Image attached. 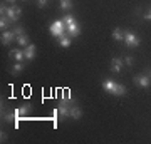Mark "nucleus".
<instances>
[{"label":"nucleus","instance_id":"obj_1","mask_svg":"<svg viewBox=\"0 0 151 144\" xmlns=\"http://www.w3.org/2000/svg\"><path fill=\"white\" fill-rule=\"evenodd\" d=\"M103 89L109 94H114V96H124L126 94V87L123 84H118L114 82L113 79H104L103 80Z\"/></svg>","mask_w":151,"mask_h":144},{"label":"nucleus","instance_id":"obj_2","mask_svg":"<svg viewBox=\"0 0 151 144\" xmlns=\"http://www.w3.org/2000/svg\"><path fill=\"white\" fill-rule=\"evenodd\" d=\"M49 30H50V34H52L55 39H60V37H64L65 34H67V27H65L64 20L59 19V20H54L52 24H50Z\"/></svg>","mask_w":151,"mask_h":144},{"label":"nucleus","instance_id":"obj_3","mask_svg":"<svg viewBox=\"0 0 151 144\" xmlns=\"http://www.w3.org/2000/svg\"><path fill=\"white\" fill-rule=\"evenodd\" d=\"M5 15L9 17V19H10L12 22H17L19 19H20V15H22V9H20V7H15V5L7 7Z\"/></svg>","mask_w":151,"mask_h":144},{"label":"nucleus","instance_id":"obj_4","mask_svg":"<svg viewBox=\"0 0 151 144\" xmlns=\"http://www.w3.org/2000/svg\"><path fill=\"white\" fill-rule=\"evenodd\" d=\"M124 44L128 45V47H138L141 44L139 37L134 35L133 32H124Z\"/></svg>","mask_w":151,"mask_h":144},{"label":"nucleus","instance_id":"obj_5","mask_svg":"<svg viewBox=\"0 0 151 144\" xmlns=\"http://www.w3.org/2000/svg\"><path fill=\"white\" fill-rule=\"evenodd\" d=\"M134 84L146 89V87H150V85H151V77H150V75H146V74L136 75V77H134Z\"/></svg>","mask_w":151,"mask_h":144},{"label":"nucleus","instance_id":"obj_6","mask_svg":"<svg viewBox=\"0 0 151 144\" xmlns=\"http://www.w3.org/2000/svg\"><path fill=\"white\" fill-rule=\"evenodd\" d=\"M67 34H69V37L70 39H74V37H77L79 34H81V27H79V24L77 22H70V24H67Z\"/></svg>","mask_w":151,"mask_h":144},{"label":"nucleus","instance_id":"obj_7","mask_svg":"<svg viewBox=\"0 0 151 144\" xmlns=\"http://www.w3.org/2000/svg\"><path fill=\"white\" fill-rule=\"evenodd\" d=\"M15 32H10V30H4V32H2V39H0V40H2V45H10L12 42H14V40H15Z\"/></svg>","mask_w":151,"mask_h":144},{"label":"nucleus","instance_id":"obj_8","mask_svg":"<svg viewBox=\"0 0 151 144\" xmlns=\"http://www.w3.org/2000/svg\"><path fill=\"white\" fill-rule=\"evenodd\" d=\"M121 69H123V59L114 57V59L111 60V72L118 74V72H121Z\"/></svg>","mask_w":151,"mask_h":144},{"label":"nucleus","instance_id":"obj_9","mask_svg":"<svg viewBox=\"0 0 151 144\" xmlns=\"http://www.w3.org/2000/svg\"><path fill=\"white\" fill-rule=\"evenodd\" d=\"M82 112H81V107L77 106V104H72L70 106V111H69V117L70 119H81Z\"/></svg>","mask_w":151,"mask_h":144},{"label":"nucleus","instance_id":"obj_10","mask_svg":"<svg viewBox=\"0 0 151 144\" xmlns=\"http://www.w3.org/2000/svg\"><path fill=\"white\" fill-rule=\"evenodd\" d=\"M24 54H25V59H27V60H32L34 57H35V45H34V44H29V45H25V50H24Z\"/></svg>","mask_w":151,"mask_h":144},{"label":"nucleus","instance_id":"obj_11","mask_svg":"<svg viewBox=\"0 0 151 144\" xmlns=\"http://www.w3.org/2000/svg\"><path fill=\"white\" fill-rule=\"evenodd\" d=\"M29 109H30V107L27 106V104H24V106H20V107H17L15 111V119H20V117H24V116H27L29 114Z\"/></svg>","mask_w":151,"mask_h":144},{"label":"nucleus","instance_id":"obj_12","mask_svg":"<svg viewBox=\"0 0 151 144\" xmlns=\"http://www.w3.org/2000/svg\"><path fill=\"white\" fill-rule=\"evenodd\" d=\"M10 57H12L14 60H17V62H20L22 59H25V54H24V50L14 49V50H10Z\"/></svg>","mask_w":151,"mask_h":144},{"label":"nucleus","instance_id":"obj_13","mask_svg":"<svg viewBox=\"0 0 151 144\" xmlns=\"http://www.w3.org/2000/svg\"><path fill=\"white\" fill-rule=\"evenodd\" d=\"M113 39L118 40V42H124V34H123V30H121L119 27H116V29L113 30Z\"/></svg>","mask_w":151,"mask_h":144},{"label":"nucleus","instance_id":"obj_14","mask_svg":"<svg viewBox=\"0 0 151 144\" xmlns=\"http://www.w3.org/2000/svg\"><path fill=\"white\" fill-rule=\"evenodd\" d=\"M10 24H12V20H10L7 15H2V17H0V29H2V32H4V30H7Z\"/></svg>","mask_w":151,"mask_h":144},{"label":"nucleus","instance_id":"obj_15","mask_svg":"<svg viewBox=\"0 0 151 144\" xmlns=\"http://www.w3.org/2000/svg\"><path fill=\"white\" fill-rule=\"evenodd\" d=\"M72 0H60V10L62 12H69L72 9Z\"/></svg>","mask_w":151,"mask_h":144},{"label":"nucleus","instance_id":"obj_16","mask_svg":"<svg viewBox=\"0 0 151 144\" xmlns=\"http://www.w3.org/2000/svg\"><path fill=\"white\" fill-rule=\"evenodd\" d=\"M2 119H4V123H12V121H15V112L9 111L5 114H2Z\"/></svg>","mask_w":151,"mask_h":144},{"label":"nucleus","instance_id":"obj_17","mask_svg":"<svg viewBox=\"0 0 151 144\" xmlns=\"http://www.w3.org/2000/svg\"><path fill=\"white\" fill-rule=\"evenodd\" d=\"M15 40H17V44H19V45H29V37L25 35V34H22V35H17Z\"/></svg>","mask_w":151,"mask_h":144},{"label":"nucleus","instance_id":"obj_18","mask_svg":"<svg viewBox=\"0 0 151 144\" xmlns=\"http://www.w3.org/2000/svg\"><path fill=\"white\" fill-rule=\"evenodd\" d=\"M70 42H72V40H70V37H67V35H64V37L59 39V45L60 47H69Z\"/></svg>","mask_w":151,"mask_h":144},{"label":"nucleus","instance_id":"obj_19","mask_svg":"<svg viewBox=\"0 0 151 144\" xmlns=\"http://www.w3.org/2000/svg\"><path fill=\"white\" fill-rule=\"evenodd\" d=\"M24 67H25V65L22 64V62H17V64L12 67V74H20L22 70H24Z\"/></svg>","mask_w":151,"mask_h":144},{"label":"nucleus","instance_id":"obj_20","mask_svg":"<svg viewBox=\"0 0 151 144\" xmlns=\"http://www.w3.org/2000/svg\"><path fill=\"white\" fill-rule=\"evenodd\" d=\"M62 20H64V24L67 25V24H70V22H74V17L70 15V14H65V15L62 17Z\"/></svg>","mask_w":151,"mask_h":144},{"label":"nucleus","instance_id":"obj_21","mask_svg":"<svg viewBox=\"0 0 151 144\" xmlns=\"http://www.w3.org/2000/svg\"><path fill=\"white\" fill-rule=\"evenodd\" d=\"M14 32H15V35H22V34H24V27H22V25H17L15 29H14Z\"/></svg>","mask_w":151,"mask_h":144},{"label":"nucleus","instance_id":"obj_22","mask_svg":"<svg viewBox=\"0 0 151 144\" xmlns=\"http://www.w3.org/2000/svg\"><path fill=\"white\" fill-rule=\"evenodd\" d=\"M124 62H126V65H133L134 64V59L131 55H128V57H124Z\"/></svg>","mask_w":151,"mask_h":144},{"label":"nucleus","instance_id":"obj_23","mask_svg":"<svg viewBox=\"0 0 151 144\" xmlns=\"http://www.w3.org/2000/svg\"><path fill=\"white\" fill-rule=\"evenodd\" d=\"M47 2H49V0H37V5L39 7H45V5H47Z\"/></svg>","mask_w":151,"mask_h":144},{"label":"nucleus","instance_id":"obj_24","mask_svg":"<svg viewBox=\"0 0 151 144\" xmlns=\"http://www.w3.org/2000/svg\"><path fill=\"white\" fill-rule=\"evenodd\" d=\"M145 19H146V20H151V9L145 14Z\"/></svg>","mask_w":151,"mask_h":144},{"label":"nucleus","instance_id":"obj_25","mask_svg":"<svg viewBox=\"0 0 151 144\" xmlns=\"http://www.w3.org/2000/svg\"><path fill=\"white\" fill-rule=\"evenodd\" d=\"M0 141H2V143H4V141H7V134H5V133L0 134Z\"/></svg>","mask_w":151,"mask_h":144},{"label":"nucleus","instance_id":"obj_26","mask_svg":"<svg viewBox=\"0 0 151 144\" xmlns=\"http://www.w3.org/2000/svg\"><path fill=\"white\" fill-rule=\"evenodd\" d=\"M5 2H15V0H5Z\"/></svg>","mask_w":151,"mask_h":144},{"label":"nucleus","instance_id":"obj_27","mask_svg":"<svg viewBox=\"0 0 151 144\" xmlns=\"http://www.w3.org/2000/svg\"><path fill=\"white\" fill-rule=\"evenodd\" d=\"M150 77H151V75H150Z\"/></svg>","mask_w":151,"mask_h":144}]
</instances>
